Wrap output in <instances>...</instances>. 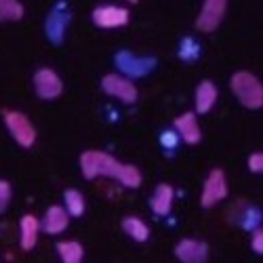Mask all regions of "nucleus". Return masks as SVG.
Segmentation results:
<instances>
[{
  "label": "nucleus",
  "instance_id": "f257e3e1",
  "mask_svg": "<svg viewBox=\"0 0 263 263\" xmlns=\"http://www.w3.org/2000/svg\"><path fill=\"white\" fill-rule=\"evenodd\" d=\"M80 168L86 179L95 177H114L124 187H139L141 185V171L133 164H120L114 156L99 149H86L80 156Z\"/></svg>",
  "mask_w": 263,
  "mask_h": 263
},
{
  "label": "nucleus",
  "instance_id": "f03ea898",
  "mask_svg": "<svg viewBox=\"0 0 263 263\" xmlns=\"http://www.w3.org/2000/svg\"><path fill=\"white\" fill-rule=\"evenodd\" d=\"M232 91L238 101L249 109H259L263 105V86L259 78L247 70H240L232 76Z\"/></svg>",
  "mask_w": 263,
  "mask_h": 263
},
{
  "label": "nucleus",
  "instance_id": "7ed1b4c3",
  "mask_svg": "<svg viewBox=\"0 0 263 263\" xmlns=\"http://www.w3.org/2000/svg\"><path fill=\"white\" fill-rule=\"evenodd\" d=\"M5 124L9 128V133L13 135V139L21 145V147H32L36 141V128L30 122V118L21 112H15V109H5Z\"/></svg>",
  "mask_w": 263,
  "mask_h": 263
},
{
  "label": "nucleus",
  "instance_id": "20e7f679",
  "mask_svg": "<svg viewBox=\"0 0 263 263\" xmlns=\"http://www.w3.org/2000/svg\"><path fill=\"white\" fill-rule=\"evenodd\" d=\"M228 196V181H226V173L221 168H213L209 173V177L204 181L202 187V196H200V202L204 209L215 206L217 202H221Z\"/></svg>",
  "mask_w": 263,
  "mask_h": 263
},
{
  "label": "nucleus",
  "instance_id": "39448f33",
  "mask_svg": "<svg viewBox=\"0 0 263 263\" xmlns=\"http://www.w3.org/2000/svg\"><path fill=\"white\" fill-rule=\"evenodd\" d=\"M226 9L228 0H204L200 15L196 19V28L200 32H215L226 17Z\"/></svg>",
  "mask_w": 263,
  "mask_h": 263
},
{
  "label": "nucleus",
  "instance_id": "423d86ee",
  "mask_svg": "<svg viewBox=\"0 0 263 263\" xmlns=\"http://www.w3.org/2000/svg\"><path fill=\"white\" fill-rule=\"evenodd\" d=\"M101 89L107 93V95H112L124 103H135L137 101V86L130 82L128 78L120 76V74H107L103 76L101 80Z\"/></svg>",
  "mask_w": 263,
  "mask_h": 263
},
{
  "label": "nucleus",
  "instance_id": "0eeeda50",
  "mask_svg": "<svg viewBox=\"0 0 263 263\" xmlns=\"http://www.w3.org/2000/svg\"><path fill=\"white\" fill-rule=\"evenodd\" d=\"M34 89L40 99H57L63 93V82L51 68H40L34 74Z\"/></svg>",
  "mask_w": 263,
  "mask_h": 263
},
{
  "label": "nucleus",
  "instance_id": "6e6552de",
  "mask_svg": "<svg viewBox=\"0 0 263 263\" xmlns=\"http://www.w3.org/2000/svg\"><path fill=\"white\" fill-rule=\"evenodd\" d=\"M128 17H130L128 11L124 7H116V5H103V7H97L93 11V21L99 28H105V30L126 26Z\"/></svg>",
  "mask_w": 263,
  "mask_h": 263
},
{
  "label": "nucleus",
  "instance_id": "1a4fd4ad",
  "mask_svg": "<svg viewBox=\"0 0 263 263\" xmlns=\"http://www.w3.org/2000/svg\"><path fill=\"white\" fill-rule=\"evenodd\" d=\"M175 255L183 263H204L209 259V245L202 240L185 238L175 247Z\"/></svg>",
  "mask_w": 263,
  "mask_h": 263
},
{
  "label": "nucleus",
  "instance_id": "9d476101",
  "mask_svg": "<svg viewBox=\"0 0 263 263\" xmlns=\"http://www.w3.org/2000/svg\"><path fill=\"white\" fill-rule=\"evenodd\" d=\"M116 65L128 76H145L156 65V59H152V57L143 59V57H135L133 53L120 51L116 55Z\"/></svg>",
  "mask_w": 263,
  "mask_h": 263
},
{
  "label": "nucleus",
  "instance_id": "9b49d317",
  "mask_svg": "<svg viewBox=\"0 0 263 263\" xmlns=\"http://www.w3.org/2000/svg\"><path fill=\"white\" fill-rule=\"evenodd\" d=\"M175 128H177L179 137L185 143H190V145H196V143L202 139L200 124H198V120H196V114L194 112H185L179 118H175Z\"/></svg>",
  "mask_w": 263,
  "mask_h": 263
},
{
  "label": "nucleus",
  "instance_id": "f8f14e48",
  "mask_svg": "<svg viewBox=\"0 0 263 263\" xmlns=\"http://www.w3.org/2000/svg\"><path fill=\"white\" fill-rule=\"evenodd\" d=\"M38 232H40V221L34 215H24L19 221V245L24 251H32L36 247L38 240Z\"/></svg>",
  "mask_w": 263,
  "mask_h": 263
},
{
  "label": "nucleus",
  "instance_id": "ddd939ff",
  "mask_svg": "<svg viewBox=\"0 0 263 263\" xmlns=\"http://www.w3.org/2000/svg\"><path fill=\"white\" fill-rule=\"evenodd\" d=\"M68 223H70V213L59 204H53L49 206L45 219H42V230L47 234H61L68 228Z\"/></svg>",
  "mask_w": 263,
  "mask_h": 263
},
{
  "label": "nucleus",
  "instance_id": "4468645a",
  "mask_svg": "<svg viewBox=\"0 0 263 263\" xmlns=\"http://www.w3.org/2000/svg\"><path fill=\"white\" fill-rule=\"evenodd\" d=\"M217 101V86L211 80H202L196 89V112L206 114Z\"/></svg>",
  "mask_w": 263,
  "mask_h": 263
},
{
  "label": "nucleus",
  "instance_id": "2eb2a0df",
  "mask_svg": "<svg viewBox=\"0 0 263 263\" xmlns=\"http://www.w3.org/2000/svg\"><path fill=\"white\" fill-rule=\"evenodd\" d=\"M173 187L168 183H160L156 190H154V196H152V211H154L156 215H168L171 213V206H173Z\"/></svg>",
  "mask_w": 263,
  "mask_h": 263
},
{
  "label": "nucleus",
  "instance_id": "dca6fc26",
  "mask_svg": "<svg viewBox=\"0 0 263 263\" xmlns=\"http://www.w3.org/2000/svg\"><path fill=\"white\" fill-rule=\"evenodd\" d=\"M68 21H70V13H65V11H53L47 19V34L49 38L55 42V45H59V42L63 40V32H65V26H68Z\"/></svg>",
  "mask_w": 263,
  "mask_h": 263
},
{
  "label": "nucleus",
  "instance_id": "f3484780",
  "mask_svg": "<svg viewBox=\"0 0 263 263\" xmlns=\"http://www.w3.org/2000/svg\"><path fill=\"white\" fill-rule=\"evenodd\" d=\"M57 253H59L63 263H80L84 257V249L80 242H76V240H63V242H59Z\"/></svg>",
  "mask_w": 263,
  "mask_h": 263
},
{
  "label": "nucleus",
  "instance_id": "a211bd4d",
  "mask_svg": "<svg viewBox=\"0 0 263 263\" xmlns=\"http://www.w3.org/2000/svg\"><path fill=\"white\" fill-rule=\"evenodd\" d=\"M122 230L137 242H145L149 238V228L145 226V221H141L139 217H124L122 219Z\"/></svg>",
  "mask_w": 263,
  "mask_h": 263
},
{
  "label": "nucleus",
  "instance_id": "6ab92c4d",
  "mask_svg": "<svg viewBox=\"0 0 263 263\" xmlns=\"http://www.w3.org/2000/svg\"><path fill=\"white\" fill-rule=\"evenodd\" d=\"M65 198V211H68L72 217H80L84 215V196L78 192V190H65L63 194Z\"/></svg>",
  "mask_w": 263,
  "mask_h": 263
},
{
  "label": "nucleus",
  "instance_id": "aec40b11",
  "mask_svg": "<svg viewBox=\"0 0 263 263\" xmlns=\"http://www.w3.org/2000/svg\"><path fill=\"white\" fill-rule=\"evenodd\" d=\"M24 17V5L19 0H0V21H19Z\"/></svg>",
  "mask_w": 263,
  "mask_h": 263
},
{
  "label": "nucleus",
  "instance_id": "412c9836",
  "mask_svg": "<svg viewBox=\"0 0 263 263\" xmlns=\"http://www.w3.org/2000/svg\"><path fill=\"white\" fill-rule=\"evenodd\" d=\"M11 196H13V190H11V183L0 179V213H5L7 206L11 204Z\"/></svg>",
  "mask_w": 263,
  "mask_h": 263
},
{
  "label": "nucleus",
  "instance_id": "4be33fe9",
  "mask_svg": "<svg viewBox=\"0 0 263 263\" xmlns=\"http://www.w3.org/2000/svg\"><path fill=\"white\" fill-rule=\"evenodd\" d=\"M249 168L253 173H261L263 171V154L261 152H255V154L249 156Z\"/></svg>",
  "mask_w": 263,
  "mask_h": 263
},
{
  "label": "nucleus",
  "instance_id": "5701e85b",
  "mask_svg": "<svg viewBox=\"0 0 263 263\" xmlns=\"http://www.w3.org/2000/svg\"><path fill=\"white\" fill-rule=\"evenodd\" d=\"M253 251L255 253H263V230L261 228H255L253 232Z\"/></svg>",
  "mask_w": 263,
  "mask_h": 263
},
{
  "label": "nucleus",
  "instance_id": "b1692460",
  "mask_svg": "<svg viewBox=\"0 0 263 263\" xmlns=\"http://www.w3.org/2000/svg\"><path fill=\"white\" fill-rule=\"evenodd\" d=\"M162 143H164L166 147H173L175 143H177V135H175V133H164V135H162Z\"/></svg>",
  "mask_w": 263,
  "mask_h": 263
},
{
  "label": "nucleus",
  "instance_id": "393cba45",
  "mask_svg": "<svg viewBox=\"0 0 263 263\" xmlns=\"http://www.w3.org/2000/svg\"><path fill=\"white\" fill-rule=\"evenodd\" d=\"M128 3H133V5H135V3H139V0H128Z\"/></svg>",
  "mask_w": 263,
  "mask_h": 263
}]
</instances>
